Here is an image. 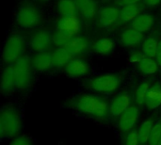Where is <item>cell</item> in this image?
<instances>
[{
    "mask_svg": "<svg viewBox=\"0 0 161 145\" xmlns=\"http://www.w3.org/2000/svg\"><path fill=\"white\" fill-rule=\"evenodd\" d=\"M155 24V17L150 13H141L131 22V27L136 30L145 33L148 32Z\"/></svg>",
    "mask_w": 161,
    "mask_h": 145,
    "instance_id": "cell-21",
    "label": "cell"
},
{
    "mask_svg": "<svg viewBox=\"0 0 161 145\" xmlns=\"http://www.w3.org/2000/svg\"><path fill=\"white\" fill-rule=\"evenodd\" d=\"M63 107L101 123H108L111 120L109 101L98 94L80 93L75 95L66 100Z\"/></svg>",
    "mask_w": 161,
    "mask_h": 145,
    "instance_id": "cell-1",
    "label": "cell"
},
{
    "mask_svg": "<svg viewBox=\"0 0 161 145\" xmlns=\"http://www.w3.org/2000/svg\"><path fill=\"white\" fill-rule=\"evenodd\" d=\"M0 89H1V92L3 95H8L14 90H17L16 89V77H15L13 64L6 65L4 67L2 74H1Z\"/></svg>",
    "mask_w": 161,
    "mask_h": 145,
    "instance_id": "cell-11",
    "label": "cell"
},
{
    "mask_svg": "<svg viewBox=\"0 0 161 145\" xmlns=\"http://www.w3.org/2000/svg\"><path fill=\"white\" fill-rule=\"evenodd\" d=\"M132 95L126 91H123L117 93L109 101V115L110 119L117 120L120 116L133 104Z\"/></svg>",
    "mask_w": 161,
    "mask_h": 145,
    "instance_id": "cell-8",
    "label": "cell"
},
{
    "mask_svg": "<svg viewBox=\"0 0 161 145\" xmlns=\"http://www.w3.org/2000/svg\"><path fill=\"white\" fill-rule=\"evenodd\" d=\"M9 145H33V142L29 137L25 135H20L14 138L10 142Z\"/></svg>",
    "mask_w": 161,
    "mask_h": 145,
    "instance_id": "cell-30",
    "label": "cell"
},
{
    "mask_svg": "<svg viewBox=\"0 0 161 145\" xmlns=\"http://www.w3.org/2000/svg\"><path fill=\"white\" fill-rule=\"evenodd\" d=\"M14 72L16 77V89L19 92H26L32 83L33 79V67L31 59L24 55L14 64Z\"/></svg>",
    "mask_w": 161,
    "mask_h": 145,
    "instance_id": "cell-5",
    "label": "cell"
},
{
    "mask_svg": "<svg viewBox=\"0 0 161 145\" xmlns=\"http://www.w3.org/2000/svg\"><path fill=\"white\" fill-rule=\"evenodd\" d=\"M158 42L159 41L156 37L149 36L145 38L143 42L142 43V51L144 53V55L147 58L155 59L158 48Z\"/></svg>",
    "mask_w": 161,
    "mask_h": 145,
    "instance_id": "cell-24",
    "label": "cell"
},
{
    "mask_svg": "<svg viewBox=\"0 0 161 145\" xmlns=\"http://www.w3.org/2000/svg\"><path fill=\"white\" fill-rule=\"evenodd\" d=\"M151 86L152 85L149 81H143L137 86L135 93H134V102L140 108L144 106L145 100H146V97L148 95Z\"/></svg>",
    "mask_w": 161,
    "mask_h": 145,
    "instance_id": "cell-26",
    "label": "cell"
},
{
    "mask_svg": "<svg viewBox=\"0 0 161 145\" xmlns=\"http://www.w3.org/2000/svg\"><path fill=\"white\" fill-rule=\"evenodd\" d=\"M115 49V42L108 37L100 38L92 45V50L99 56H108Z\"/></svg>",
    "mask_w": 161,
    "mask_h": 145,
    "instance_id": "cell-19",
    "label": "cell"
},
{
    "mask_svg": "<svg viewBox=\"0 0 161 145\" xmlns=\"http://www.w3.org/2000/svg\"><path fill=\"white\" fill-rule=\"evenodd\" d=\"M23 124V116L19 108L14 105L4 106L0 111L1 140L5 141L20 136Z\"/></svg>",
    "mask_w": 161,
    "mask_h": 145,
    "instance_id": "cell-2",
    "label": "cell"
},
{
    "mask_svg": "<svg viewBox=\"0 0 161 145\" xmlns=\"http://www.w3.org/2000/svg\"><path fill=\"white\" fill-rule=\"evenodd\" d=\"M142 0H119V3L123 6L125 5H133V4H139Z\"/></svg>",
    "mask_w": 161,
    "mask_h": 145,
    "instance_id": "cell-34",
    "label": "cell"
},
{
    "mask_svg": "<svg viewBox=\"0 0 161 145\" xmlns=\"http://www.w3.org/2000/svg\"><path fill=\"white\" fill-rule=\"evenodd\" d=\"M42 20L41 11L30 3L21 5L16 13V23L22 28H34L41 24Z\"/></svg>",
    "mask_w": 161,
    "mask_h": 145,
    "instance_id": "cell-6",
    "label": "cell"
},
{
    "mask_svg": "<svg viewBox=\"0 0 161 145\" xmlns=\"http://www.w3.org/2000/svg\"><path fill=\"white\" fill-rule=\"evenodd\" d=\"M74 57L84 55L91 48V42L85 36H75L65 46Z\"/></svg>",
    "mask_w": 161,
    "mask_h": 145,
    "instance_id": "cell-15",
    "label": "cell"
},
{
    "mask_svg": "<svg viewBox=\"0 0 161 145\" xmlns=\"http://www.w3.org/2000/svg\"><path fill=\"white\" fill-rule=\"evenodd\" d=\"M73 38L74 36H72L71 34L63 30L57 29V31L53 35V44L58 47H65Z\"/></svg>",
    "mask_w": 161,
    "mask_h": 145,
    "instance_id": "cell-28",
    "label": "cell"
},
{
    "mask_svg": "<svg viewBox=\"0 0 161 145\" xmlns=\"http://www.w3.org/2000/svg\"><path fill=\"white\" fill-rule=\"evenodd\" d=\"M156 60L159 66V69H161V39L159 40L158 42V52H157V56H156Z\"/></svg>",
    "mask_w": 161,
    "mask_h": 145,
    "instance_id": "cell-33",
    "label": "cell"
},
{
    "mask_svg": "<svg viewBox=\"0 0 161 145\" xmlns=\"http://www.w3.org/2000/svg\"><path fill=\"white\" fill-rule=\"evenodd\" d=\"M124 77L119 73H109L92 77L84 82V87L97 94H111L116 92L122 83Z\"/></svg>",
    "mask_w": 161,
    "mask_h": 145,
    "instance_id": "cell-3",
    "label": "cell"
},
{
    "mask_svg": "<svg viewBox=\"0 0 161 145\" xmlns=\"http://www.w3.org/2000/svg\"><path fill=\"white\" fill-rule=\"evenodd\" d=\"M157 145H161V138L159 139V141H158V144Z\"/></svg>",
    "mask_w": 161,
    "mask_h": 145,
    "instance_id": "cell-35",
    "label": "cell"
},
{
    "mask_svg": "<svg viewBox=\"0 0 161 145\" xmlns=\"http://www.w3.org/2000/svg\"><path fill=\"white\" fill-rule=\"evenodd\" d=\"M138 65L139 71L146 75H153L158 73L159 70V66L156 60V59L152 58H144Z\"/></svg>",
    "mask_w": 161,
    "mask_h": 145,
    "instance_id": "cell-25",
    "label": "cell"
},
{
    "mask_svg": "<svg viewBox=\"0 0 161 145\" xmlns=\"http://www.w3.org/2000/svg\"><path fill=\"white\" fill-rule=\"evenodd\" d=\"M65 74L74 78L83 77L91 73V66L89 62L80 58H74L64 68Z\"/></svg>",
    "mask_w": 161,
    "mask_h": 145,
    "instance_id": "cell-10",
    "label": "cell"
},
{
    "mask_svg": "<svg viewBox=\"0 0 161 145\" xmlns=\"http://www.w3.org/2000/svg\"><path fill=\"white\" fill-rule=\"evenodd\" d=\"M54 68L64 69L66 65L74 59V56L66 47H58L52 53Z\"/></svg>",
    "mask_w": 161,
    "mask_h": 145,
    "instance_id": "cell-22",
    "label": "cell"
},
{
    "mask_svg": "<svg viewBox=\"0 0 161 145\" xmlns=\"http://www.w3.org/2000/svg\"><path fill=\"white\" fill-rule=\"evenodd\" d=\"M31 64L35 71L41 73L50 71L52 68H54L52 53L49 52L36 53L31 58Z\"/></svg>",
    "mask_w": 161,
    "mask_h": 145,
    "instance_id": "cell-13",
    "label": "cell"
},
{
    "mask_svg": "<svg viewBox=\"0 0 161 145\" xmlns=\"http://www.w3.org/2000/svg\"><path fill=\"white\" fill-rule=\"evenodd\" d=\"M25 50V41L20 34L9 35L3 46L2 60L6 65L14 64L22 56H24Z\"/></svg>",
    "mask_w": 161,
    "mask_h": 145,
    "instance_id": "cell-4",
    "label": "cell"
},
{
    "mask_svg": "<svg viewBox=\"0 0 161 145\" xmlns=\"http://www.w3.org/2000/svg\"><path fill=\"white\" fill-rule=\"evenodd\" d=\"M144 106L149 110H156L161 107V84L159 82L151 86Z\"/></svg>",
    "mask_w": 161,
    "mask_h": 145,
    "instance_id": "cell-20",
    "label": "cell"
},
{
    "mask_svg": "<svg viewBox=\"0 0 161 145\" xmlns=\"http://www.w3.org/2000/svg\"><path fill=\"white\" fill-rule=\"evenodd\" d=\"M38 1H40V2H46V1H48V0H38Z\"/></svg>",
    "mask_w": 161,
    "mask_h": 145,
    "instance_id": "cell-36",
    "label": "cell"
},
{
    "mask_svg": "<svg viewBox=\"0 0 161 145\" xmlns=\"http://www.w3.org/2000/svg\"><path fill=\"white\" fill-rule=\"evenodd\" d=\"M142 8L139 4L125 5L120 9V24H128L131 23L137 16L141 14Z\"/></svg>",
    "mask_w": 161,
    "mask_h": 145,
    "instance_id": "cell-23",
    "label": "cell"
},
{
    "mask_svg": "<svg viewBox=\"0 0 161 145\" xmlns=\"http://www.w3.org/2000/svg\"><path fill=\"white\" fill-rule=\"evenodd\" d=\"M122 145H140L138 128L122 135Z\"/></svg>",
    "mask_w": 161,
    "mask_h": 145,
    "instance_id": "cell-29",
    "label": "cell"
},
{
    "mask_svg": "<svg viewBox=\"0 0 161 145\" xmlns=\"http://www.w3.org/2000/svg\"><path fill=\"white\" fill-rule=\"evenodd\" d=\"M143 1H144V4L150 8H154V7L158 6L161 2V0H143Z\"/></svg>",
    "mask_w": 161,
    "mask_h": 145,
    "instance_id": "cell-32",
    "label": "cell"
},
{
    "mask_svg": "<svg viewBox=\"0 0 161 145\" xmlns=\"http://www.w3.org/2000/svg\"><path fill=\"white\" fill-rule=\"evenodd\" d=\"M29 44L35 53L47 52V50L53 44V35L44 29L38 30L31 36Z\"/></svg>",
    "mask_w": 161,
    "mask_h": 145,
    "instance_id": "cell-9",
    "label": "cell"
},
{
    "mask_svg": "<svg viewBox=\"0 0 161 145\" xmlns=\"http://www.w3.org/2000/svg\"><path fill=\"white\" fill-rule=\"evenodd\" d=\"M57 9L61 17L76 15L77 12V7L75 0H58Z\"/></svg>",
    "mask_w": 161,
    "mask_h": 145,
    "instance_id": "cell-27",
    "label": "cell"
},
{
    "mask_svg": "<svg viewBox=\"0 0 161 145\" xmlns=\"http://www.w3.org/2000/svg\"><path fill=\"white\" fill-rule=\"evenodd\" d=\"M158 113H154L148 118H146L142 125L138 127V135L140 140V145H148L150 135L152 132V129L158 118Z\"/></svg>",
    "mask_w": 161,
    "mask_h": 145,
    "instance_id": "cell-16",
    "label": "cell"
},
{
    "mask_svg": "<svg viewBox=\"0 0 161 145\" xmlns=\"http://www.w3.org/2000/svg\"><path fill=\"white\" fill-rule=\"evenodd\" d=\"M119 17L120 9L115 6L104 7L98 12V22L103 27L113 25L116 22H119Z\"/></svg>",
    "mask_w": 161,
    "mask_h": 145,
    "instance_id": "cell-12",
    "label": "cell"
},
{
    "mask_svg": "<svg viewBox=\"0 0 161 145\" xmlns=\"http://www.w3.org/2000/svg\"><path fill=\"white\" fill-rule=\"evenodd\" d=\"M140 107L134 102L118 119V129L121 135H124L135 128H137L141 110Z\"/></svg>",
    "mask_w": 161,
    "mask_h": 145,
    "instance_id": "cell-7",
    "label": "cell"
},
{
    "mask_svg": "<svg viewBox=\"0 0 161 145\" xmlns=\"http://www.w3.org/2000/svg\"><path fill=\"white\" fill-rule=\"evenodd\" d=\"M77 11L85 21H92L97 14V6L94 0H75Z\"/></svg>",
    "mask_w": 161,
    "mask_h": 145,
    "instance_id": "cell-18",
    "label": "cell"
},
{
    "mask_svg": "<svg viewBox=\"0 0 161 145\" xmlns=\"http://www.w3.org/2000/svg\"><path fill=\"white\" fill-rule=\"evenodd\" d=\"M57 27L58 29L63 30L75 37L80 30V21L76 15L63 16L58 20Z\"/></svg>",
    "mask_w": 161,
    "mask_h": 145,
    "instance_id": "cell-17",
    "label": "cell"
},
{
    "mask_svg": "<svg viewBox=\"0 0 161 145\" xmlns=\"http://www.w3.org/2000/svg\"><path fill=\"white\" fill-rule=\"evenodd\" d=\"M144 58H146V56L144 55V53L142 50H134L129 55V61L131 63L139 64Z\"/></svg>",
    "mask_w": 161,
    "mask_h": 145,
    "instance_id": "cell-31",
    "label": "cell"
},
{
    "mask_svg": "<svg viewBox=\"0 0 161 145\" xmlns=\"http://www.w3.org/2000/svg\"><path fill=\"white\" fill-rule=\"evenodd\" d=\"M143 41H144L143 33L136 30L133 27L125 29L122 32L121 37H120V42H121L122 45H124L125 47H127V48L136 47V46L140 45L141 43H142Z\"/></svg>",
    "mask_w": 161,
    "mask_h": 145,
    "instance_id": "cell-14",
    "label": "cell"
}]
</instances>
